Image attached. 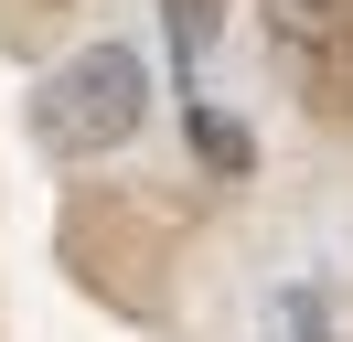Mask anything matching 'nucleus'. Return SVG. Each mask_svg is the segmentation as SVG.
<instances>
[{"label":"nucleus","instance_id":"obj_1","mask_svg":"<svg viewBox=\"0 0 353 342\" xmlns=\"http://www.w3.org/2000/svg\"><path fill=\"white\" fill-rule=\"evenodd\" d=\"M139 118H150V64L129 43H86L32 86V139L54 161H108V150L139 139Z\"/></svg>","mask_w":353,"mask_h":342},{"label":"nucleus","instance_id":"obj_2","mask_svg":"<svg viewBox=\"0 0 353 342\" xmlns=\"http://www.w3.org/2000/svg\"><path fill=\"white\" fill-rule=\"evenodd\" d=\"M268 32L289 54H353V0H268Z\"/></svg>","mask_w":353,"mask_h":342},{"label":"nucleus","instance_id":"obj_3","mask_svg":"<svg viewBox=\"0 0 353 342\" xmlns=\"http://www.w3.org/2000/svg\"><path fill=\"white\" fill-rule=\"evenodd\" d=\"M172 11V43H182V64H203V43H214V0H161Z\"/></svg>","mask_w":353,"mask_h":342},{"label":"nucleus","instance_id":"obj_4","mask_svg":"<svg viewBox=\"0 0 353 342\" xmlns=\"http://www.w3.org/2000/svg\"><path fill=\"white\" fill-rule=\"evenodd\" d=\"M193 139H203V161H225V171L246 161V139H236V128H225V118H193Z\"/></svg>","mask_w":353,"mask_h":342}]
</instances>
